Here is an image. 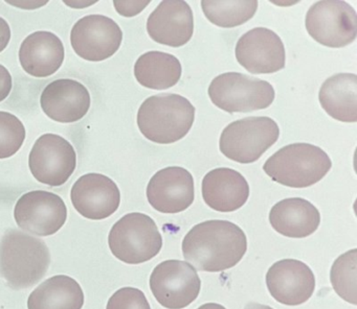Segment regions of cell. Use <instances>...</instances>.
Wrapping results in <instances>:
<instances>
[{"label": "cell", "mask_w": 357, "mask_h": 309, "mask_svg": "<svg viewBox=\"0 0 357 309\" xmlns=\"http://www.w3.org/2000/svg\"><path fill=\"white\" fill-rule=\"evenodd\" d=\"M248 251L243 230L229 221L213 219L194 225L183 240V254L196 271H227L237 265Z\"/></svg>", "instance_id": "obj_1"}, {"label": "cell", "mask_w": 357, "mask_h": 309, "mask_svg": "<svg viewBox=\"0 0 357 309\" xmlns=\"http://www.w3.org/2000/svg\"><path fill=\"white\" fill-rule=\"evenodd\" d=\"M244 309H273L271 308V306H268V305H263L260 304V303H248V305H246L245 308Z\"/></svg>", "instance_id": "obj_32"}, {"label": "cell", "mask_w": 357, "mask_h": 309, "mask_svg": "<svg viewBox=\"0 0 357 309\" xmlns=\"http://www.w3.org/2000/svg\"><path fill=\"white\" fill-rule=\"evenodd\" d=\"M108 244L119 260L128 264H141L160 252L162 237L155 221L149 215L132 212L124 215L112 225Z\"/></svg>", "instance_id": "obj_5"}, {"label": "cell", "mask_w": 357, "mask_h": 309, "mask_svg": "<svg viewBox=\"0 0 357 309\" xmlns=\"http://www.w3.org/2000/svg\"><path fill=\"white\" fill-rule=\"evenodd\" d=\"M198 309H227L222 305L217 304V303H206V304L202 305Z\"/></svg>", "instance_id": "obj_33"}, {"label": "cell", "mask_w": 357, "mask_h": 309, "mask_svg": "<svg viewBox=\"0 0 357 309\" xmlns=\"http://www.w3.org/2000/svg\"><path fill=\"white\" fill-rule=\"evenodd\" d=\"M147 31L156 43L170 47L185 45L194 33L191 6L181 0L160 2L148 18Z\"/></svg>", "instance_id": "obj_18"}, {"label": "cell", "mask_w": 357, "mask_h": 309, "mask_svg": "<svg viewBox=\"0 0 357 309\" xmlns=\"http://www.w3.org/2000/svg\"><path fill=\"white\" fill-rule=\"evenodd\" d=\"M356 279L357 250L353 248L340 255L334 261L330 271V280L333 290L340 298L344 299L346 302L356 305Z\"/></svg>", "instance_id": "obj_26"}, {"label": "cell", "mask_w": 357, "mask_h": 309, "mask_svg": "<svg viewBox=\"0 0 357 309\" xmlns=\"http://www.w3.org/2000/svg\"><path fill=\"white\" fill-rule=\"evenodd\" d=\"M70 200L85 219L101 221L112 216L121 204V192L114 180L101 173H87L72 187Z\"/></svg>", "instance_id": "obj_15"}, {"label": "cell", "mask_w": 357, "mask_h": 309, "mask_svg": "<svg viewBox=\"0 0 357 309\" xmlns=\"http://www.w3.org/2000/svg\"><path fill=\"white\" fill-rule=\"evenodd\" d=\"M210 100L227 113H246L271 106L275 92L268 81L239 72H225L211 81Z\"/></svg>", "instance_id": "obj_7"}, {"label": "cell", "mask_w": 357, "mask_h": 309, "mask_svg": "<svg viewBox=\"0 0 357 309\" xmlns=\"http://www.w3.org/2000/svg\"><path fill=\"white\" fill-rule=\"evenodd\" d=\"M183 67L178 58L162 52L142 54L135 65V77L143 87L165 90L178 83Z\"/></svg>", "instance_id": "obj_24"}, {"label": "cell", "mask_w": 357, "mask_h": 309, "mask_svg": "<svg viewBox=\"0 0 357 309\" xmlns=\"http://www.w3.org/2000/svg\"><path fill=\"white\" fill-rule=\"evenodd\" d=\"M236 58L248 72L269 74L285 67V47L281 38L265 27H256L238 40Z\"/></svg>", "instance_id": "obj_13"}, {"label": "cell", "mask_w": 357, "mask_h": 309, "mask_svg": "<svg viewBox=\"0 0 357 309\" xmlns=\"http://www.w3.org/2000/svg\"><path fill=\"white\" fill-rule=\"evenodd\" d=\"M150 288L167 309H183L199 296L202 280L187 261L166 260L156 265L150 276Z\"/></svg>", "instance_id": "obj_9"}, {"label": "cell", "mask_w": 357, "mask_h": 309, "mask_svg": "<svg viewBox=\"0 0 357 309\" xmlns=\"http://www.w3.org/2000/svg\"><path fill=\"white\" fill-rule=\"evenodd\" d=\"M83 305L82 287L76 280L66 275L45 280L28 299L29 309H81Z\"/></svg>", "instance_id": "obj_23"}, {"label": "cell", "mask_w": 357, "mask_h": 309, "mask_svg": "<svg viewBox=\"0 0 357 309\" xmlns=\"http://www.w3.org/2000/svg\"><path fill=\"white\" fill-rule=\"evenodd\" d=\"M12 91V75L3 65L0 64V102H3Z\"/></svg>", "instance_id": "obj_30"}, {"label": "cell", "mask_w": 357, "mask_h": 309, "mask_svg": "<svg viewBox=\"0 0 357 309\" xmlns=\"http://www.w3.org/2000/svg\"><path fill=\"white\" fill-rule=\"evenodd\" d=\"M202 12L208 21L217 26L231 29L244 24L258 10L257 0H202Z\"/></svg>", "instance_id": "obj_25"}, {"label": "cell", "mask_w": 357, "mask_h": 309, "mask_svg": "<svg viewBox=\"0 0 357 309\" xmlns=\"http://www.w3.org/2000/svg\"><path fill=\"white\" fill-rule=\"evenodd\" d=\"M319 104L329 116L342 122L357 121V75L337 73L328 77L319 92Z\"/></svg>", "instance_id": "obj_22"}, {"label": "cell", "mask_w": 357, "mask_h": 309, "mask_svg": "<svg viewBox=\"0 0 357 309\" xmlns=\"http://www.w3.org/2000/svg\"><path fill=\"white\" fill-rule=\"evenodd\" d=\"M24 123L15 115L0 111V159L14 156L26 140Z\"/></svg>", "instance_id": "obj_27"}, {"label": "cell", "mask_w": 357, "mask_h": 309, "mask_svg": "<svg viewBox=\"0 0 357 309\" xmlns=\"http://www.w3.org/2000/svg\"><path fill=\"white\" fill-rule=\"evenodd\" d=\"M63 42L51 31H39L29 35L20 48V62L28 74L49 77L59 70L64 62Z\"/></svg>", "instance_id": "obj_20"}, {"label": "cell", "mask_w": 357, "mask_h": 309, "mask_svg": "<svg viewBox=\"0 0 357 309\" xmlns=\"http://www.w3.org/2000/svg\"><path fill=\"white\" fill-rule=\"evenodd\" d=\"M76 166L77 154L74 146L57 134L40 136L29 156V167L33 177L52 187L66 184Z\"/></svg>", "instance_id": "obj_10"}, {"label": "cell", "mask_w": 357, "mask_h": 309, "mask_svg": "<svg viewBox=\"0 0 357 309\" xmlns=\"http://www.w3.org/2000/svg\"><path fill=\"white\" fill-rule=\"evenodd\" d=\"M279 136V125L271 117H246L225 127L219 148L227 159L250 164L259 160L278 141Z\"/></svg>", "instance_id": "obj_6"}, {"label": "cell", "mask_w": 357, "mask_h": 309, "mask_svg": "<svg viewBox=\"0 0 357 309\" xmlns=\"http://www.w3.org/2000/svg\"><path fill=\"white\" fill-rule=\"evenodd\" d=\"M10 40H11V29H10L9 23L0 17V52L9 45Z\"/></svg>", "instance_id": "obj_31"}, {"label": "cell", "mask_w": 357, "mask_h": 309, "mask_svg": "<svg viewBox=\"0 0 357 309\" xmlns=\"http://www.w3.org/2000/svg\"><path fill=\"white\" fill-rule=\"evenodd\" d=\"M194 198L193 175L181 166L160 169L148 183V202L160 213L183 212L193 204Z\"/></svg>", "instance_id": "obj_14"}, {"label": "cell", "mask_w": 357, "mask_h": 309, "mask_svg": "<svg viewBox=\"0 0 357 309\" xmlns=\"http://www.w3.org/2000/svg\"><path fill=\"white\" fill-rule=\"evenodd\" d=\"M18 227L37 236L57 233L68 219L66 203L58 194L34 190L20 196L14 209Z\"/></svg>", "instance_id": "obj_12"}, {"label": "cell", "mask_w": 357, "mask_h": 309, "mask_svg": "<svg viewBox=\"0 0 357 309\" xmlns=\"http://www.w3.org/2000/svg\"><path fill=\"white\" fill-rule=\"evenodd\" d=\"M195 112V106L179 94L150 96L139 106L137 127L150 141L174 143L185 137L192 129Z\"/></svg>", "instance_id": "obj_3"}, {"label": "cell", "mask_w": 357, "mask_h": 309, "mask_svg": "<svg viewBox=\"0 0 357 309\" xmlns=\"http://www.w3.org/2000/svg\"><path fill=\"white\" fill-rule=\"evenodd\" d=\"M106 309H151V307L141 290L123 287L110 296Z\"/></svg>", "instance_id": "obj_28"}, {"label": "cell", "mask_w": 357, "mask_h": 309, "mask_svg": "<svg viewBox=\"0 0 357 309\" xmlns=\"http://www.w3.org/2000/svg\"><path fill=\"white\" fill-rule=\"evenodd\" d=\"M149 3L150 1H114L116 12L124 17L137 16Z\"/></svg>", "instance_id": "obj_29"}, {"label": "cell", "mask_w": 357, "mask_h": 309, "mask_svg": "<svg viewBox=\"0 0 357 309\" xmlns=\"http://www.w3.org/2000/svg\"><path fill=\"white\" fill-rule=\"evenodd\" d=\"M202 192L204 202L213 210L233 212L248 202L250 185L239 171L219 167L204 175Z\"/></svg>", "instance_id": "obj_19"}, {"label": "cell", "mask_w": 357, "mask_h": 309, "mask_svg": "<svg viewBox=\"0 0 357 309\" xmlns=\"http://www.w3.org/2000/svg\"><path fill=\"white\" fill-rule=\"evenodd\" d=\"M305 26L317 43L326 47H344L356 39V12L348 2L321 0L309 8Z\"/></svg>", "instance_id": "obj_8"}, {"label": "cell", "mask_w": 357, "mask_h": 309, "mask_svg": "<svg viewBox=\"0 0 357 309\" xmlns=\"http://www.w3.org/2000/svg\"><path fill=\"white\" fill-rule=\"evenodd\" d=\"M269 223L273 230L286 237L305 238L317 231L321 213L305 198H285L271 209Z\"/></svg>", "instance_id": "obj_21"}, {"label": "cell", "mask_w": 357, "mask_h": 309, "mask_svg": "<svg viewBox=\"0 0 357 309\" xmlns=\"http://www.w3.org/2000/svg\"><path fill=\"white\" fill-rule=\"evenodd\" d=\"M123 41V31L116 21L104 15L79 19L70 31V44L80 58L102 62L112 58Z\"/></svg>", "instance_id": "obj_11"}, {"label": "cell", "mask_w": 357, "mask_h": 309, "mask_svg": "<svg viewBox=\"0 0 357 309\" xmlns=\"http://www.w3.org/2000/svg\"><path fill=\"white\" fill-rule=\"evenodd\" d=\"M51 254L43 240L11 229L0 240V275L13 290L38 283L49 269Z\"/></svg>", "instance_id": "obj_2"}, {"label": "cell", "mask_w": 357, "mask_h": 309, "mask_svg": "<svg viewBox=\"0 0 357 309\" xmlns=\"http://www.w3.org/2000/svg\"><path fill=\"white\" fill-rule=\"evenodd\" d=\"M266 285L275 301L288 306H298L312 296L315 276L306 263L296 259H282L269 267Z\"/></svg>", "instance_id": "obj_16"}, {"label": "cell", "mask_w": 357, "mask_h": 309, "mask_svg": "<svg viewBox=\"0 0 357 309\" xmlns=\"http://www.w3.org/2000/svg\"><path fill=\"white\" fill-rule=\"evenodd\" d=\"M332 167L325 150L310 143L284 146L263 165L273 181L290 188H307L321 181Z\"/></svg>", "instance_id": "obj_4"}, {"label": "cell", "mask_w": 357, "mask_h": 309, "mask_svg": "<svg viewBox=\"0 0 357 309\" xmlns=\"http://www.w3.org/2000/svg\"><path fill=\"white\" fill-rule=\"evenodd\" d=\"M91 104L89 89L75 79H56L43 89L40 96L45 115L61 123L81 120L89 113Z\"/></svg>", "instance_id": "obj_17"}]
</instances>
